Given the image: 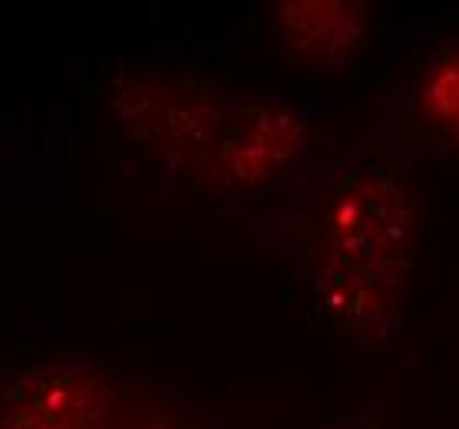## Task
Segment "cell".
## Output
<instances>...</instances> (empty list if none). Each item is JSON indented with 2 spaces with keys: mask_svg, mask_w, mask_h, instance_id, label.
I'll return each instance as SVG.
<instances>
[{
  "mask_svg": "<svg viewBox=\"0 0 459 429\" xmlns=\"http://www.w3.org/2000/svg\"><path fill=\"white\" fill-rule=\"evenodd\" d=\"M314 271L403 294L417 264V211L403 182L374 159L324 166L298 192Z\"/></svg>",
  "mask_w": 459,
  "mask_h": 429,
  "instance_id": "obj_1",
  "label": "cell"
},
{
  "mask_svg": "<svg viewBox=\"0 0 459 429\" xmlns=\"http://www.w3.org/2000/svg\"><path fill=\"white\" fill-rule=\"evenodd\" d=\"M307 146V119L294 106L261 93H231L219 99L199 172L231 195L274 202Z\"/></svg>",
  "mask_w": 459,
  "mask_h": 429,
  "instance_id": "obj_2",
  "label": "cell"
},
{
  "mask_svg": "<svg viewBox=\"0 0 459 429\" xmlns=\"http://www.w3.org/2000/svg\"><path fill=\"white\" fill-rule=\"evenodd\" d=\"M390 123L433 162H459V33L439 37L420 53Z\"/></svg>",
  "mask_w": 459,
  "mask_h": 429,
  "instance_id": "obj_3",
  "label": "cell"
},
{
  "mask_svg": "<svg viewBox=\"0 0 459 429\" xmlns=\"http://www.w3.org/2000/svg\"><path fill=\"white\" fill-rule=\"evenodd\" d=\"M11 416L23 429H74L106 416L113 407V377L90 360L47 364L0 383Z\"/></svg>",
  "mask_w": 459,
  "mask_h": 429,
  "instance_id": "obj_4",
  "label": "cell"
},
{
  "mask_svg": "<svg viewBox=\"0 0 459 429\" xmlns=\"http://www.w3.org/2000/svg\"><path fill=\"white\" fill-rule=\"evenodd\" d=\"M274 33L288 60L317 76L354 70L370 33V7L360 0H291L274 7Z\"/></svg>",
  "mask_w": 459,
  "mask_h": 429,
  "instance_id": "obj_5",
  "label": "cell"
},
{
  "mask_svg": "<svg viewBox=\"0 0 459 429\" xmlns=\"http://www.w3.org/2000/svg\"><path fill=\"white\" fill-rule=\"evenodd\" d=\"M400 297L403 294L354 281V278H341V274H311L314 311L357 344H386L403 330Z\"/></svg>",
  "mask_w": 459,
  "mask_h": 429,
  "instance_id": "obj_6",
  "label": "cell"
},
{
  "mask_svg": "<svg viewBox=\"0 0 459 429\" xmlns=\"http://www.w3.org/2000/svg\"><path fill=\"white\" fill-rule=\"evenodd\" d=\"M0 429H4V426H0Z\"/></svg>",
  "mask_w": 459,
  "mask_h": 429,
  "instance_id": "obj_7",
  "label": "cell"
}]
</instances>
